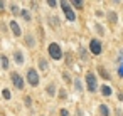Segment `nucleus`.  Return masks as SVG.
Masks as SVG:
<instances>
[{"mask_svg":"<svg viewBox=\"0 0 123 116\" xmlns=\"http://www.w3.org/2000/svg\"><path fill=\"white\" fill-rule=\"evenodd\" d=\"M9 30L12 32L14 37H22V29H20V25H19V22L15 19L9 20Z\"/></svg>","mask_w":123,"mask_h":116,"instance_id":"7","label":"nucleus"},{"mask_svg":"<svg viewBox=\"0 0 123 116\" xmlns=\"http://www.w3.org/2000/svg\"><path fill=\"white\" fill-rule=\"evenodd\" d=\"M37 32H39V37L44 41V37H46V35H44V29H42V25H39V27H37Z\"/></svg>","mask_w":123,"mask_h":116,"instance_id":"32","label":"nucleus"},{"mask_svg":"<svg viewBox=\"0 0 123 116\" xmlns=\"http://www.w3.org/2000/svg\"><path fill=\"white\" fill-rule=\"evenodd\" d=\"M98 114L99 116H111V109L106 103H99L98 104Z\"/></svg>","mask_w":123,"mask_h":116,"instance_id":"13","label":"nucleus"},{"mask_svg":"<svg viewBox=\"0 0 123 116\" xmlns=\"http://www.w3.org/2000/svg\"><path fill=\"white\" fill-rule=\"evenodd\" d=\"M57 98L62 99V101H66V99H68V91H66L64 87H59V89H57Z\"/></svg>","mask_w":123,"mask_h":116,"instance_id":"27","label":"nucleus"},{"mask_svg":"<svg viewBox=\"0 0 123 116\" xmlns=\"http://www.w3.org/2000/svg\"><path fill=\"white\" fill-rule=\"evenodd\" d=\"M76 116H83V111H81V108H79V106L76 108Z\"/></svg>","mask_w":123,"mask_h":116,"instance_id":"37","label":"nucleus"},{"mask_svg":"<svg viewBox=\"0 0 123 116\" xmlns=\"http://www.w3.org/2000/svg\"><path fill=\"white\" fill-rule=\"evenodd\" d=\"M10 82L14 84V87L17 91H24L25 89V79L19 72H10Z\"/></svg>","mask_w":123,"mask_h":116,"instance_id":"6","label":"nucleus"},{"mask_svg":"<svg viewBox=\"0 0 123 116\" xmlns=\"http://www.w3.org/2000/svg\"><path fill=\"white\" fill-rule=\"evenodd\" d=\"M96 72L105 79V81H108V79H111V76H110V71L103 66V64H98V67H96Z\"/></svg>","mask_w":123,"mask_h":116,"instance_id":"15","label":"nucleus"},{"mask_svg":"<svg viewBox=\"0 0 123 116\" xmlns=\"http://www.w3.org/2000/svg\"><path fill=\"white\" fill-rule=\"evenodd\" d=\"M59 7L62 9V12H64V15H66V19H68V22H74V20H76L74 9L71 7L69 2H66V0H61V2H59Z\"/></svg>","mask_w":123,"mask_h":116,"instance_id":"5","label":"nucleus"},{"mask_svg":"<svg viewBox=\"0 0 123 116\" xmlns=\"http://www.w3.org/2000/svg\"><path fill=\"white\" fill-rule=\"evenodd\" d=\"M47 52H49V57L52 61H61L64 57V52H62V49L57 42H51L49 47H47Z\"/></svg>","mask_w":123,"mask_h":116,"instance_id":"3","label":"nucleus"},{"mask_svg":"<svg viewBox=\"0 0 123 116\" xmlns=\"http://www.w3.org/2000/svg\"><path fill=\"white\" fill-rule=\"evenodd\" d=\"M94 14H96V15H98V17H103V15H105V14H103V12H101V10H96V12H94Z\"/></svg>","mask_w":123,"mask_h":116,"instance_id":"39","label":"nucleus"},{"mask_svg":"<svg viewBox=\"0 0 123 116\" xmlns=\"http://www.w3.org/2000/svg\"><path fill=\"white\" fill-rule=\"evenodd\" d=\"M88 51H89L91 56H101V54H103V42H101L99 39L93 37V39L89 41V44H88Z\"/></svg>","mask_w":123,"mask_h":116,"instance_id":"4","label":"nucleus"},{"mask_svg":"<svg viewBox=\"0 0 123 116\" xmlns=\"http://www.w3.org/2000/svg\"><path fill=\"white\" fill-rule=\"evenodd\" d=\"M22 37H24V44H25V47H29V49H36V46H37V39H36V35H34L32 32H27V34H24Z\"/></svg>","mask_w":123,"mask_h":116,"instance_id":"8","label":"nucleus"},{"mask_svg":"<svg viewBox=\"0 0 123 116\" xmlns=\"http://www.w3.org/2000/svg\"><path fill=\"white\" fill-rule=\"evenodd\" d=\"M41 116H44V114H41Z\"/></svg>","mask_w":123,"mask_h":116,"instance_id":"40","label":"nucleus"},{"mask_svg":"<svg viewBox=\"0 0 123 116\" xmlns=\"http://www.w3.org/2000/svg\"><path fill=\"white\" fill-rule=\"evenodd\" d=\"M29 5L32 7V9H31V12H32V10H37V7H39V4H37V2H29Z\"/></svg>","mask_w":123,"mask_h":116,"instance_id":"34","label":"nucleus"},{"mask_svg":"<svg viewBox=\"0 0 123 116\" xmlns=\"http://www.w3.org/2000/svg\"><path fill=\"white\" fill-rule=\"evenodd\" d=\"M71 7L73 9H78V10H83L84 9V2H81V0H71Z\"/></svg>","mask_w":123,"mask_h":116,"instance_id":"26","label":"nucleus"},{"mask_svg":"<svg viewBox=\"0 0 123 116\" xmlns=\"http://www.w3.org/2000/svg\"><path fill=\"white\" fill-rule=\"evenodd\" d=\"M57 86H56V82L52 81V82H49L47 86H46V94L49 96V98H54V96H57Z\"/></svg>","mask_w":123,"mask_h":116,"instance_id":"12","label":"nucleus"},{"mask_svg":"<svg viewBox=\"0 0 123 116\" xmlns=\"http://www.w3.org/2000/svg\"><path fill=\"white\" fill-rule=\"evenodd\" d=\"M73 86H74V91H76V93H83V79H81L79 76H76V77H74Z\"/></svg>","mask_w":123,"mask_h":116,"instance_id":"19","label":"nucleus"},{"mask_svg":"<svg viewBox=\"0 0 123 116\" xmlns=\"http://www.w3.org/2000/svg\"><path fill=\"white\" fill-rule=\"evenodd\" d=\"M99 93H101L105 98H108V96H111V94H113V89H111V86H108V84H103V86L99 87Z\"/></svg>","mask_w":123,"mask_h":116,"instance_id":"22","label":"nucleus"},{"mask_svg":"<svg viewBox=\"0 0 123 116\" xmlns=\"http://www.w3.org/2000/svg\"><path fill=\"white\" fill-rule=\"evenodd\" d=\"M115 116H123V111H121V108H115Z\"/></svg>","mask_w":123,"mask_h":116,"instance_id":"35","label":"nucleus"},{"mask_svg":"<svg viewBox=\"0 0 123 116\" xmlns=\"http://www.w3.org/2000/svg\"><path fill=\"white\" fill-rule=\"evenodd\" d=\"M78 56H79V59H81L83 62H89V57H91V54H89L88 47H84V46H79V47H78Z\"/></svg>","mask_w":123,"mask_h":116,"instance_id":"10","label":"nucleus"},{"mask_svg":"<svg viewBox=\"0 0 123 116\" xmlns=\"http://www.w3.org/2000/svg\"><path fill=\"white\" fill-rule=\"evenodd\" d=\"M0 29H2L4 32H9V24H4V22H0Z\"/></svg>","mask_w":123,"mask_h":116,"instance_id":"33","label":"nucleus"},{"mask_svg":"<svg viewBox=\"0 0 123 116\" xmlns=\"http://www.w3.org/2000/svg\"><path fill=\"white\" fill-rule=\"evenodd\" d=\"M5 12V2H0V14Z\"/></svg>","mask_w":123,"mask_h":116,"instance_id":"36","label":"nucleus"},{"mask_svg":"<svg viewBox=\"0 0 123 116\" xmlns=\"http://www.w3.org/2000/svg\"><path fill=\"white\" fill-rule=\"evenodd\" d=\"M121 35H123V34H121Z\"/></svg>","mask_w":123,"mask_h":116,"instance_id":"41","label":"nucleus"},{"mask_svg":"<svg viewBox=\"0 0 123 116\" xmlns=\"http://www.w3.org/2000/svg\"><path fill=\"white\" fill-rule=\"evenodd\" d=\"M12 59H14V62H15L17 66H24V64H25V56H24V52L19 51V49H15V51L12 52Z\"/></svg>","mask_w":123,"mask_h":116,"instance_id":"9","label":"nucleus"},{"mask_svg":"<svg viewBox=\"0 0 123 116\" xmlns=\"http://www.w3.org/2000/svg\"><path fill=\"white\" fill-rule=\"evenodd\" d=\"M47 22H49V25L56 30V29H61V19L57 17V15H54V14H49L47 15Z\"/></svg>","mask_w":123,"mask_h":116,"instance_id":"11","label":"nucleus"},{"mask_svg":"<svg viewBox=\"0 0 123 116\" xmlns=\"http://www.w3.org/2000/svg\"><path fill=\"white\" fill-rule=\"evenodd\" d=\"M61 76H62V81H64L66 84H69V86L73 84V81H74V77H73V74H71V72H69L68 69H66V71H62V74H61Z\"/></svg>","mask_w":123,"mask_h":116,"instance_id":"20","label":"nucleus"},{"mask_svg":"<svg viewBox=\"0 0 123 116\" xmlns=\"http://www.w3.org/2000/svg\"><path fill=\"white\" fill-rule=\"evenodd\" d=\"M10 12H12V15H14V17H17V15H20L22 9L19 7V4H10Z\"/></svg>","mask_w":123,"mask_h":116,"instance_id":"25","label":"nucleus"},{"mask_svg":"<svg viewBox=\"0 0 123 116\" xmlns=\"http://www.w3.org/2000/svg\"><path fill=\"white\" fill-rule=\"evenodd\" d=\"M47 5L54 9V7H57V5H59V2H57V0H47Z\"/></svg>","mask_w":123,"mask_h":116,"instance_id":"31","label":"nucleus"},{"mask_svg":"<svg viewBox=\"0 0 123 116\" xmlns=\"http://www.w3.org/2000/svg\"><path fill=\"white\" fill-rule=\"evenodd\" d=\"M59 116H71V113H69L66 108H61V109H59Z\"/></svg>","mask_w":123,"mask_h":116,"instance_id":"30","label":"nucleus"},{"mask_svg":"<svg viewBox=\"0 0 123 116\" xmlns=\"http://www.w3.org/2000/svg\"><path fill=\"white\" fill-rule=\"evenodd\" d=\"M20 17L24 19V22L31 24V22H32V12H31V9H22V12H20Z\"/></svg>","mask_w":123,"mask_h":116,"instance_id":"18","label":"nucleus"},{"mask_svg":"<svg viewBox=\"0 0 123 116\" xmlns=\"http://www.w3.org/2000/svg\"><path fill=\"white\" fill-rule=\"evenodd\" d=\"M39 81H41L39 71L36 67H29L25 71V84H29L31 87H37L39 86Z\"/></svg>","mask_w":123,"mask_h":116,"instance_id":"1","label":"nucleus"},{"mask_svg":"<svg viewBox=\"0 0 123 116\" xmlns=\"http://www.w3.org/2000/svg\"><path fill=\"white\" fill-rule=\"evenodd\" d=\"M105 15H106V20H108L110 24H113V25L118 24V14H116L115 10H108Z\"/></svg>","mask_w":123,"mask_h":116,"instance_id":"16","label":"nucleus"},{"mask_svg":"<svg viewBox=\"0 0 123 116\" xmlns=\"http://www.w3.org/2000/svg\"><path fill=\"white\" fill-rule=\"evenodd\" d=\"M116 72H118V76L123 79V54H120V57H118V67H116Z\"/></svg>","mask_w":123,"mask_h":116,"instance_id":"24","label":"nucleus"},{"mask_svg":"<svg viewBox=\"0 0 123 116\" xmlns=\"http://www.w3.org/2000/svg\"><path fill=\"white\" fill-rule=\"evenodd\" d=\"M2 96H4V99L10 101V99H12V93H10V89H9V87H4V89H2Z\"/></svg>","mask_w":123,"mask_h":116,"instance_id":"29","label":"nucleus"},{"mask_svg":"<svg viewBox=\"0 0 123 116\" xmlns=\"http://www.w3.org/2000/svg\"><path fill=\"white\" fill-rule=\"evenodd\" d=\"M84 82H86V89H88L89 93H96V91L99 89V86H98V77H96V74H94L93 71H88V72H86Z\"/></svg>","mask_w":123,"mask_h":116,"instance_id":"2","label":"nucleus"},{"mask_svg":"<svg viewBox=\"0 0 123 116\" xmlns=\"http://www.w3.org/2000/svg\"><path fill=\"white\" fill-rule=\"evenodd\" d=\"M24 106L29 108V109L34 106V99H32V96H24Z\"/></svg>","mask_w":123,"mask_h":116,"instance_id":"28","label":"nucleus"},{"mask_svg":"<svg viewBox=\"0 0 123 116\" xmlns=\"http://www.w3.org/2000/svg\"><path fill=\"white\" fill-rule=\"evenodd\" d=\"M0 67H2L4 71H9V69H10V59H9L5 54L0 56Z\"/></svg>","mask_w":123,"mask_h":116,"instance_id":"17","label":"nucleus"},{"mask_svg":"<svg viewBox=\"0 0 123 116\" xmlns=\"http://www.w3.org/2000/svg\"><path fill=\"white\" fill-rule=\"evenodd\" d=\"M64 61H66L64 64L71 67V66L74 64V54H73V52H69V51H68V52H64Z\"/></svg>","mask_w":123,"mask_h":116,"instance_id":"21","label":"nucleus"},{"mask_svg":"<svg viewBox=\"0 0 123 116\" xmlns=\"http://www.w3.org/2000/svg\"><path fill=\"white\" fill-rule=\"evenodd\" d=\"M37 69H39L41 72H47V71H49V62H47L46 57H39V59H37Z\"/></svg>","mask_w":123,"mask_h":116,"instance_id":"14","label":"nucleus"},{"mask_svg":"<svg viewBox=\"0 0 123 116\" xmlns=\"http://www.w3.org/2000/svg\"><path fill=\"white\" fill-rule=\"evenodd\" d=\"M116 96H118V101H123V91H120Z\"/></svg>","mask_w":123,"mask_h":116,"instance_id":"38","label":"nucleus"},{"mask_svg":"<svg viewBox=\"0 0 123 116\" xmlns=\"http://www.w3.org/2000/svg\"><path fill=\"white\" fill-rule=\"evenodd\" d=\"M94 32H96L99 37H105V35H106V30H105V27H103L99 22H94Z\"/></svg>","mask_w":123,"mask_h":116,"instance_id":"23","label":"nucleus"}]
</instances>
